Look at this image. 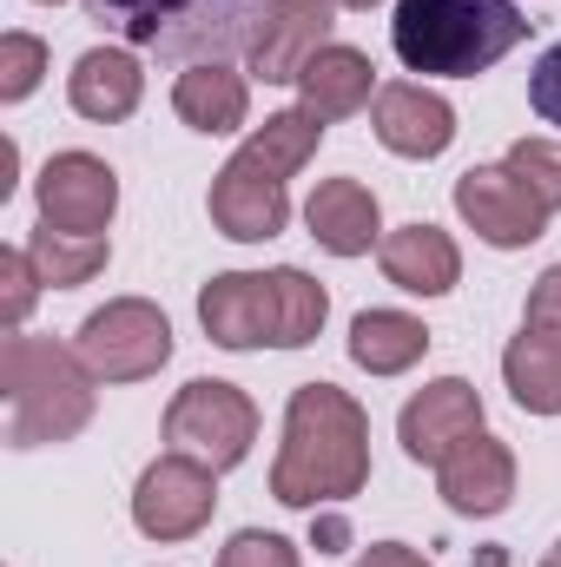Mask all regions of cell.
<instances>
[{
	"label": "cell",
	"instance_id": "29",
	"mask_svg": "<svg viewBox=\"0 0 561 567\" xmlns=\"http://www.w3.org/2000/svg\"><path fill=\"white\" fill-rule=\"evenodd\" d=\"M218 567H297V548L284 535H265V528H238L218 548Z\"/></svg>",
	"mask_w": 561,
	"mask_h": 567
},
{
	"label": "cell",
	"instance_id": "3",
	"mask_svg": "<svg viewBox=\"0 0 561 567\" xmlns=\"http://www.w3.org/2000/svg\"><path fill=\"white\" fill-rule=\"evenodd\" d=\"M93 370L80 350H60L53 337H7L0 343V396H7V442L47 449L73 442L93 423Z\"/></svg>",
	"mask_w": 561,
	"mask_h": 567
},
{
	"label": "cell",
	"instance_id": "26",
	"mask_svg": "<svg viewBox=\"0 0 561 567\" xmlns=\"http://www.w3.org/2000/svg\"><path fill=\"white\" fill-rule=\"evenodd\" d=\"M502 165H509L549 212H561V145L555 140H516Z\"/></svg>",
	"mask_w": 561,
	"mask_h": 567
},
{
	"label": "cell",
	"instance_id": "20",
	"mask_svg": "<svg viewBox=\"0 0 561 567\" xmlns=\"http://www.w3.org/2000/svg\"><path fill=\"white\" fill-rule=\"evenodd\" d=\"M172 106L192 133H238L252 113V86L245 73H232L225 60H192L172 86Z\"/></svg>",
	"mask_w": 561,
	"mask_h": 567
},
{
	"label": "cell",
	"instance_id": "28",
	"mask_svg": "<svg viewBox=\"0 0 561 567\" xmlns=\"http://www.w3.org/2000/svg\"><path fill=\"white\" fill-rule=\"evenodd\" d=\"M40 271H33V258L27 251H0V323L7 330H20L27 323V310H33V297H40Z\"/></svg>",
	"mask_w": 561,
	"mask_h": 567
},
{
	"label": "cell",
	"instance_id": "8",
	"mask_svg": "<svg viewBox=\"0 0 561 567\" xmlns=\"http://www.w3.org/2000/svg\"><path fill=\"white\" fill-rule=\"evenodd\" d=\"M456 212H462V225H469L482 245H496V251L536 245V238L549 231V218H555L509 165H469V172L456 178Z\"/></svg>",
	"mask_w": 561,
	"mask_h": 567
},
{
	"label": "cell",
	"instance_id": "11",
	"mask_svg": "<svg viewBox=\"0 0 561 567\" xmlns=\"http://www.w3.org/2000/svg\"><path fill=\"white\" fill-rule=\"evenodd\" d=\"M324 47H330V0H265L245 60L265 86H297V73Z\"/></svg>",
	"mask_w": 561,
	"mask_h": 567
},
{
	"label": "cell",
	"instance_id": "19",
	"mask_svg": "<svg viewBox=\"0 0 561 567\" xmlns=\"http://www.w3.org/2000/svg\"><path fill=\"white\" fill-rule=\"evenodd\" d=\"M370 93H377V66H370V53H357V47H324V53L297 73V100H304V113H317L324 126L364 113Z\"/></svg>",
	"mask_w": 561,
	"mask_h": 567
},
{
	"label": "cell",
	"instance_id": "5",
	"mask_svg": "<svg viewBox=\"0 0 561 567\" xmlns=\"http://www.w3.org/2000/svg\"><path fill=\"white\" fill-rule=\"evenodd\" d=\"M165 442L178 455H198L205 468H238L258 442V410L238 383H218V377H192L172 403H165Z\"/></svg>",
	"mask_w": 561,
	"mask_h": 567
},
{
	"label": "cell",
	"instance_id": "18",
	"mask_svg": "<svg viewBox=\"0 0 561 567\" xmlns=\"http://www.w3.org/2000/svg\"><path fill=\"white\" fill-rule=\"evenodd\" d=\"M140 93H145L140 60L120 53V47H93V53H80L73 73H67V100H73V113H80V120H100V126L133 120Z\"/></svg>",
	"mask_w": 561,
	"mask_h": 567
},
{
	"label": "cell",
	"instance_id": "9",
	"mask_svg": "<svg viewBox=\"0 0 561 567\" xmlns=\"http://www.w3.org/2000/svg\"><path fill=\"white\" fill-rule=\"evenodd\" d=\"M33 192H40V225L73 231V238H106V225L120 212V178L93 152H53L40 165Z\"/></svg>",
	"mask_w": 561,
	"mask_h": 567
},
{
	"label": "cell",
	"instance_id": "24",
	"mask_svg": "<svg viewBox=\"0 0 561 567\" xmlns=\"http://www.w3.org/2000/svg\"><path fill=\"white\" fill-rule=\"evenodd\" d=\"M27 258H33V271L53 284V290H73V284H86V278L106 271V238H73V231L40 225L33 245H27Z\"/></svg>",
	"mask_w": 561,
	"mask_h": 567
},
{
	"label": "cell",
	"instance_id": "25",
	"mask_svg": "<svg viewBox=\"0 0 561 567\" xmlns=\"http://www.w3.org/2000/svg\"><path fill=\"white\" fill-rule=\"evenodd\" d=\"M272 284H278V350H304V343L324 330L330 297H324V284L304 278L297 265H278V271H272Z\"/></svg>",
	"mask_w": 561,
	"mask_h": 567
},
{
	"label": "cell",
	"instance_id": "21",
	"mask_svg": "<svg viewBox=\"0 0 561 567\" xmlns=\"http://www.w3.org/2000/svg\"><path fill=\"white\" fill-rule=\"evenodd\" d=\"M502 383L529 416H561V330L522 323V337L502 350Z\"/></svg>",
	"mask_w": 561,
	"mask_h": 567
},
{
	"label": "cell",
	"instance_id": "27",
	"mask_svg": "<svg viewBox=\"0 0 561 567\" xmlns=\"http://www.w3.org/2000/svg\"><path fill=\"white\" fill-rule=\"evenodd\" d=\"M47 73V47L33 33H7L0 40V100H27Z\"/></svg>",
	"mask_w": 561,
	"mask_h": 567
},
{
	"label": "cell",
	"instance_id": "7",
	"mask_svg": "<svg viewBox=\"0 0 561 567\" xmlns=\"http://www.w3.org/2000/svg\"><path fill=\"white\" fill-rule=\"evenodd\" d=\"M212 508H218V468L178 449H165L133 488V522L152 542H192L212 522Z\"/></svg>",
	"mask_w": 561,
	"mask_h": 567
},
{
	"label": "cell",
	"instance_id": "1",
	"mask_svg": "<svg viewBox=\"0 0 561 567\" xmlns=\"http://www.w3.org/2000/svg\"><path fill=\"white\" fill-rule=\"evenodd\" d=\"M370 482V416L337 383H304L284 403V449L272 462V495L284 508L350 502Z\"/></svg>",
	"mask_w": 561,
	"mask_h": 567
},
{
	"label": "cell",
	"instance_id": "12",
	"mask_svg": "<svg viewBox=\"0 0 561 567\" xmlns=\"http://www.w3.org/2000/svg\"><path fill=\"white\" fill-rule=\"evenodd\" d=\"M212 225L225 231V238H238V245H265V238H278L284 225H290V192H284V178H272L265 165H252L245 152H232L225 158V172L212 178Z\"/></svg>",
	"mask_w": 561,
	"mask_h": 567
},
{
	"label": "cell",
	"instance_id": "14",
	"mask_svg": "<svg viewBox=\"0 0 561 567\" xmlns=\"http://www.w3.org/2000/svg\"><path fill=\"white\" fill-rule=\"evenodd\" d=\"M370 126H377V140L390 145L397 158H436V152H449V140H456V106L442 93L417 86V80H397V86L377 93Z\"/></svg>",
	"mask_w": 561,
	"mask_h": 567
},
{
	"label": "cell",
	"instance_id": "6",
	"mask_svg": "<svg viewBox=\"0 0 561 567\" xmlns=\"http://www.w3.org/2000/svg\"><path fill=\"white\" fill-rule=\"evenodd\" d=\"M73 350L86 357V370H93L100 383H145V377H159L165 357H172V323H165V310L145 303V297H113L106 310H93V317L80 323Z\"/></svg>",
	"mask_w": 561,
	"mask_h": 567
},
{
	"label": "cell",
	"instance_id": "32",
	"mask_svg": "<svg viewBox=\"0 0 561 567\" xmlns=\"http://www.w3.org/2000/svg\"><path fill=\"white\" fill-rule=\"evenodd\" d=\"M357 567H429L417 548H404V542H377V548H364V561Z\"/></svg>",
	"mask_w": 561,
	"mask_h": 567
},
{
	"label": "cell",
	"instance_id": "22",
	"mask_svg": "<svg viewBox=\"0 0 561 567\" xmlns=\"http://www.w3.org/2000/svg\"><path fill=\"white\" fill-rule=\"evenodd\" d=\"M422 350H429V330L410 310H364L350 323V363L370 377H404L410 363H422Z\"/></svg>",
	"mask_w": 561,
	"mask_h": 567
},
{
	"label": "cell",
	"instance_id": "35",
	"mask_svg": "<svg viewBox=\"0 0 561 567\" xmlns=\"http://www.w3.org/2000/svg\"><path fill=\"white\" fill-rule=\"evenodd\" d=\"M47 7H53V0H47Z\"/></svg>",
	"mask_w": 561,
	"mask_h": 567
},
{
	"label": "cell",
	"instance_id": "16",
	"mask_svg": "<svg viewBox=\"0 0 561 567\" xmlns=\"http://www.w3.org/2000/svg\"><path fill=\"white\" fill-rule=\"evenodd\" d=\"M304 225L310 238L330 251V258H364L370 245H384V218H377V192L364 178H324L304 205Z\"/></svg>",
	"mask_w": 561,
	"mask_h": 567
},
{
	"label": "cell",
	"instance_id": "10",
	"mask_svg": "<svg viewBox=\"0 0 561 567\" xmlns=\"http://www.w3.org/2000/svg\"><path fill=\"white\" fill-rule=\"evenodd\" d=\"M469 435H482V396H476V383H462V377L422 383L417 396L404 403V416H397L404 455H410V462H429V468H442Z\"/></svg>",
	"mask_w": 561,
	"mask_h": 567
},
{
	"label": "cell",
	"instance_id": "30",
	"mask_svg": "<svg viewBox=\"0 0 561 567\" xmlns=\"http://www.w3.org/2000/svg\"><path fill=\"white\" fill-rule=\"evenodd\" d=\"M529 106L542 113V126L561 133V40L536 60V73H529Z\"/></svg>",
	"mask_w": 561,
	"mask_h": 567
},
{
	"label": "cell",
	"instance_id": "13",
	"mask_svg": "<svg viewBox=\"0 0 561 567\" xmlns=\"http://www.w3.org/2000/svg\"><path fill=\"white\" fill-rule=\"evenodd\" d=\"M198 323L218 350L278 343V284L272 271H225L198 290Z\"/></svg>",
	"mask_w": 561,
	"mask_h": 567
},
{
	"label": "cell",
	"instance_id": "31",
	"mask_svg": "<svg viewBox=\"0 0 561 567\" xmlns=\"http://www.w3.org/2000/svg\"><path fill=\"white\" fill-rule=\"evenodd\" d=\"M522 323H536V330H561V265H549L536 290H529V317Z\"/></svg>",
	"mask_w": 561,
	"mask_h": 567
},
{
	"label": "cell",
	"instance_id": "15",
	"mask_svg": "<svg viewBox=\"0 0 561 567\" xmlns=\"http://www.w3.org/2000/svg\"><path fill=\"white\" fill-rule=\"evenodd\" d=\"M436 488H442V502H449L456 515H502V508L516 502V455H509V442H496L489 429L469 435V442L436 468Z\"/></svg>",
	"mask_w": 561,
	"mask_h": 567
},
{
	"label": "cell",
	"instance_id": "33",
	"mask_svg": "<svg viewBox=\"0 0 561 567\" xmlns=\"http://www.w3.org/2000/svg\"><path fill=\"white\" fill-rule=\"evenodd\" d=\"M337 7H377V0H337Z\"/></svg>",
	"mask_w": 561,
	"mask_h": 567
},
{
	"label": "cell",
	"instance_id": "2",
	"mask_svg": "<svg viewBox=\"0 0 561 567\" xmlns=\"http://www.w3.org/2000/svg\"><path fill=\"white\" fill-rule=\"evenodd\" d=\"M522 40H529V13L516 0H397L390 20L397 60L429 80H476Z\"/></svg>",
	"mask_w": 561,
	"mask_h": 567
},
{
	"label": "cell",
	"instance_id": "4",
	"mask_svg": "<svg viewBox=\"0 0 561 567\" xmlns=\"http://www.w3.org/2000/svg\"><path fill=\"white\" fill-rule=\"evenodd\" d=\"M86 13L152 53L172 60H225L238 47H252V27L265 13V0H86Z\"/></svg>",
	"mask_w": 561,
	"mask_h": 567
},
{
	"label": "cell",
	"instance_id": "34",
	"mask_svg": "<svg viewBox=\"0 0 561 567\" xmlns=\"http://www.w3.org/2000/svg\"><path fill=\"white\" fill-rule=\"evenodd\" d=\"M542 567H561V548H555V555H549V561H542Z\"/></svg>",
	"mask_w": 561,
	"mask_h": 567
},
{
	"label": "cell",
	"instance_id": "17",
	"mask_svg": "<svg viewBox=\"0 0 561 567\" xmlns=\"http://www.w3.org/2000/svg\"><path fill=\"white\" fill-rule=\"evenodd\" d=\"M377 265H384V278L397 284V290H410V297H449L456 278H462V251H456V238L436 231V225H404V231H390V238L377 245Z\"/></svg>",
	"mask_w": 561,
	"mask_h": 567
},
{
	"label": "cell",
	"instance_id": "23",
	"mask_svg": "<svg viewBox=\"0 0 561 567\" xmlns=\"http://www.w3.org/2000/svg\"><path fill=\"white\" fill-rule=\"evenodd\" d=\"M317 140H324V120H317V113H304V106H290V113H272V120L238 145V152H245L252 165H265L272 178H290V172L317 152Z\"/></svg>",
	"mask_w": 561,
	"mask_h": 567
}]
</instances>
